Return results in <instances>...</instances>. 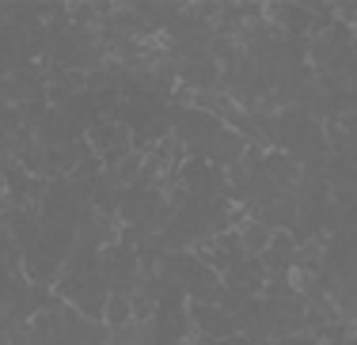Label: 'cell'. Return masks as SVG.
Wrapping results in <instances>:
<instances>
[{
  "instance_id": "obj_3",
  "label": "cell",
  "mask_w": 357,
  "mask_h": 345,
  "mask_svg": "<svg viewBox=\"0 0 357 345\" xmlns=\"http://www.w3.org/2000/svg\"><path fill=\"white\" fill-rule=\"evenodd\" d=\"M220 345H259L255 338H248V334H232V338H225Z\"/></svg>"
},
{
  "instance_id": "obj_1",
  "label": "cell",
  "mask_w": 357,
  "mask_h": 345,
  "mask_svg": "<svg viewBox=\"0 0 357 345\" xmlns=\"http://www.w3.org/2000/svg\"><path fill=\"white\" fill-rule=\"evenodd\" d=\"M270 239H274V232H270L262 220H255V216L240 228V247H243V255H248V258H262V255H266Z\"/></svg>"
},
{
  "instance_id": "obj_2",
  "label": "cell",
  "mask_w": 357,
  "mask_h": 345,
  "mask_svg": "<svg viewBox=\"0 0 357 345\" xmlns=\"http://www.w3.org/2000/svg\"><path fill=\"white\" fill-rule=\"evenodd\" d=\"M137 319H133V300L130 296H107V307H103V326L110 334L114 330H126V326H133Z\"/></svg>"
}]
</instances>
